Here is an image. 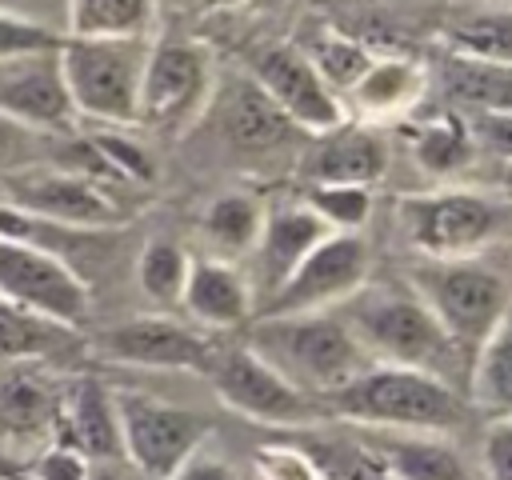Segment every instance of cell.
<instances>
[{"instance_id": "obj_26", "label": "cell", "mask_w": 512, "mask_h": 480, "mask_svg": "<svg viewBox=\"0 0 512 480\" xmlns=\"http://www.w3.org/2000/svg\"><path fill=\"white\" fill-rule=\"evenodd\" d=\"M468 384H472L476 408L492 412V420L512 416V308L476 348L468 364Z\"/></svg>"}, {"instance_id": "obj_42", "label": "cell", "mask_w": 512, "mask_h": 480, "mask_svg": "<svg viewBox=\"0 0 512 480\" xmlns=\"http://www.w3.org/2000/svg\"><path fill=\"white\" fill-rule=\"evenodd\" d=\"M172 480H236V472L224 464V460H216V456H204V452H196Z\"/></svg>"}, {"instance_id": "obj_18", "label": "cell", "mask_w": 512, "mask_h": 480, "mask_svg": "<svg viewBox=\"0 0 512 480\" xmlns=\"http://www.w3.org/2000/svg\"><path fill=\"white\" fill-rule=\"evenodd\" d=\"M304 156L308 184H364L372 188L388 172V144L364 120H344L320 136Z\"/></svg>"}, {"instance_id": "obj_21", "label": "cell", "mask_w": 512, "mask_h": 480, "mask_svg": "<svg viewBox=\"0 0 512 480\" xmlns=\"http://www.w3.org/2000/svg\"><path fill=\"white\" fill-rule=\"evenodd\" d=\"M180 308L200 328H224L228 332V328H244L252 320L256 296H252L248 276L232 260L200 256L188 268V284H184Z\"/></svg>"}, {"instance_id": "obj_41", "label": "cell", "mask_w": 512, "mask_h": 480, "mask_svg": "<svg viewBox=\"0 0 512 480\" xmlns=\"http://www.w3.org/2000/svg\"><path fill=\"white\" fill-rule=\"evenodd\" d=\"M480 456H484L488 480H512V416L488 420L484 440H480Z\"/></svg>"}, {"instance_id": "obj_2", "label": "cell", "mask_w": 512, "mask_h": 480, "mask_svg": "<svg viewBox=\"0 0 512 480\" xmlns=\"http://www.w3.org/2000/svg\"><path fill=\"white\" fill-rule=\"evenodd\" d=\"M244 328H248V348L312 400L336 392L360 368L372 364L356 344L352 328L328 312L248 320Z\"/></svg>"}, {"instance_id": "obj_35", "label": "cell", "mask_w": 512, "mask_h": 480, "mask_svg": "<svg viewBox=\"0 0 512 480\" xmlns=\"http://www.w3.org/2000/svg\"><path fill=\"white\" fill-rule=\"evenodd\" d=\"M308 452V448H304ZM316 472L324 480H392V472L364 448H348V444H320V452H308Z\"/></svg>"}, {"instance_id": "obj_20", "label": "cell", "mask_w": 512, "mask_h": 480, "mask_svg": "<svg viewBox=\"0 0 512 480\" xmlns=\"http://www.w3.org/2000/svg\"><path fill=\"white\" fill-rule=\"evenodd\" d=\"M60 444L76 448L84 460H116L124 456L116 392L96 376H76L64 388L60 412Z\"/></svg>"}, {"instance_id": "obj_6", "label": "cell", "mask_w": 512, "mask_h": 480, "mask_svg": "<svg viewBox=\"0 0 512 480\" xmlns=\"http://www.w3.org/2000/svg\"><path fill=\"white\" fill-rule=\"evenodd\" d=\"M148 48H152V36H132V40L64 36L60 68H64V84L76 116L112 124V128L136 124Z\"/></svg>"}, {"instance_id": "obj_22", "label": "cell", "mask_w": 512, "mask_h": 480, "mask_svg": "<svg viewBox=\"0 0 512 480\" xmlns=\"http://www.w3.org/2000/svg\"><path fill=\"white\" fill-rule=\"evenodd\" d=\"M80 348H84L80 328H68L0 296V360H36L56 368L64 352H80Z\"/></svg>"}, {"instance_id": "obj_38", "label": "cell", "mask_w": 512, "mask_h": 480, "mask_svg": "<svg viewBox=\"0 0 512 480\" xmlns=\"http://www.w3.org/2000/svg\"><path fill=\"white\" fill-rule=\"evenodd\" d=\"M464 124L476 140V152H488L512 164V108H472L464 112Z\"/></svg>"}, {"instance_id": "obj_47", "label": "cell", "mask_w": 512, "mask_h": 480, "mask_svg": "<svg viewBox=\"0 0 512 480\" xmlns=\"http://www.w3.org/2000/svg\"><path fill=\"white\" fill-rule=\"evenodd\" d=\"M320 480H324V476H320Z\"/></svg>"}, {"instance_id": "obj_31", "label": "cell", "mask_w": 512, "mask_h": 480, "mask_svg": "<svg viewBox=\"0 0 512 480\" xmlns=\"http://www.w3.org/2000/svg\"><path fill=\"white\" fill-rule=\"evenodd\" d=\"M188 268H192V256L176 240L152 236L136 256V284L156 308H180Z\"/></svg>"}, {"instance_id": "obj_4", "label": "cell", "mask_w": 512, "mask_h": 480, "mask_svg": "<svg viewBox=\"0 0 512 480\" xmlns=\"http://www.w3.org/2000/svg\"><path fill=\"white\" fill-rule=\"evenodd\" d=\"M408 288L432 308V316L444 324V332L452 336V344L468 364L484 344V336L512 308L508 276L480 256H460V260L420 256L408 268Z\"/></svg>"}, {"instance_id": "obj_23", "label": "cell", "mask_w": 512, "mask_h": 480, "mask_svg": "<svg viewBox=\"0 0 512 480\" xmlns=\"http://www.w3.org/2000/svg\"><path fill=\"white\" fill-rule=\"evenodd\" d=\"M428 72L420 60L408 56H376L372 68L352 84V104L360 116L384 120V116H404L424 100Z\"/></svg>"}, {"instance_id": "obj_14", "label": "cell", "mask_w": 512, "mask_h": 480, "mask_svg": "<svg viewBox=\"0 0 512 480\" xmlns=\"http://www.w3.org/2000/svg\"><path fill=\"white\" fill-rule=\"evenodd\" d=\"M252 80L304 136H320L348 120V108L324 84V76L312 68V60L300 52L296 40L260 44L252 52Z\"/></svg>"}, {"instance_id": "obj_37", "label": "cell", "mask_w": 512, "mask_h": 480, "mask_svg": "<svg viewBox=\"0 0 512 480\" xmlns=\"http://www.w3.org/2000/svg\"><path fill=\"white\" fill-rule=\"evenodd\" d=\"M60 44H64V32H52L40 20H28V16L0 8V60L32 56V52H56Z\"/></svg>"}, {"instance_id": "obj_17", "label": "cell", "mask_w": 512, "mask_h": 480, "mask_svg": "<svg viewBox=\"0 0 512 480\" xmlns=\"http://www.w3.org/2000/svg\"><path fill=\"white\" fill-rule=\"evenodd\" d=\"M332 236L328 224L304 204V200H280V204H268L264 208V224H260V240H256V304L264 296H272L288 272L324 240Z\"/></svg>"}, {"instance_id": "obj_28", "label": "cell", "mask_w": 512, "mask_h": 480, "mask_svg": "<svg viewBox=\"0 0 512 480\" xmlns=\"http://www.w3.org/2000/svg\"><path fill=\"white\" fill-rule=\"evenodd\" d=\"M444 36L452 44V56L512 68V4L464 12L448 24Z\"/></svg>"}, {"instance_id": "obj_45", "label": "cell", "mask_w": 512, "mask_h": 480, "mask_svg": "<svg viewBox=\"0 0 512 480\" xmlns=\"http://www.w3.org/2000/svg\"><path fill=\"white\" fill-rule=\"evenodd\" d=\"M4 480H32L24 468H4Z\"/></svg>"}, {"instance_id": "obj_10", "label": "cell", "mask_w": 512, "mask_h": 480, "mask_svg": "<svg viewBox=\"0 0 512 480\" xmlns=\"http://www.w3.org/2000/svg\"><path fill=\"white\" fill-rule=\"evenodd\" d=\"M0 204L36 220H52L64 228L108 232L128 220V208L96 180H84L56 164H32L16 172H0Z\"/></svg>"}, {"instance_id": "obj_29", "label": "cell", "mask_w": 512, "mask_h": 480, "mask_svg": "<svg viewBox=\"0 0 512 480\" xmlns=\"http://www.w3.org/2000/svg\"><path fill=\"white\" fill-rule=\"evenodd\" d=\"M412 156L428 176H452L476 156V140L464 116H432L408 132Z\"/></svg>"}, {"instance_id": "obj_1", "label": "cell", "mask_w": 512, "mask_h": 480, "mask_svg": "<svg viewBox=\"0 0 512 480\" xmlns=\"http://www.w3.org/2000/svg\"><path fill=\"white\" fill-rule=\"evenodd\" d=\"M316 404L336 420H352L384 432L444 436L464 428L468 420V400L452 380L416 372V368H396V364H368L348 384L320 396Z\"/></svg>"}, {"instance_id": "obj_3", "label": "cell", "mask_w": 512, "mask_h": 480, "mask_svg": "<svg viewBox=\"0 0 512 480\" xmlns=\"http://www.w3.org/2000/svg\"><path fill=\"white\" fill-rule=\"evenodd\" d=\"M348 300H352V316L344 324L352 328L356 344L372 364H396L452 380V368L464 356L412 288H376V292H356Z\"/></svg>"}, {"instance_id": "obj_44", "label": "cell", "mask_w": 512, "mask_h": 480, "mask_svg": "<svg viewBox=\"0 0 512 480\" xmlns=\"http://www.w3.org/2000/svg\"><path fill=\"white\" fill-rule=\"evenodd\" d=\"M240 4H248V0H200V8H208V12H220V8H240Z\"/></svg>"}, {"instance_id": "obj_36", "label": "cell", "mask_w": 512, "mask_h": 480, "mask_svg": "<svg viewBox=\"0 0 512 480\" xmlns=\"http://www.w3.org/2000/svg\"><path fill=\"white\" fill-rule=\"evenodd\" d=\"M96 144V152L112 164V172L124 180V184H152L156 180V160L148 156V148L124 132H96L88 136Z\"/></svg>"}, {"instance_id": "obj_16", "label": "cell", "mask_w": 512, "mask_h": 480, "mask_svg": "<svg viewBox=\"0 0 512 480\" xmlns=\"http://www.w3.org/2000/svg\"><path fill=\"white\" fill-rule=\"evenodd\" d=\"M0 112L24 128L68 136L76 132V108L64 84L60 48L56 52H32L0 60Z\"/></svg>"}, {"instance_id": "obj_27", "label": "cell", "mask_w": 512, "mask_h": 480, "mask_svg": "<svg viewBox=\"0 0 512 480\" xmlns=\"http://www.w3.org/2000/svg\"><path fill=\"white\" fill-rule=\"evenodd\" d=\"M156 8L160 0H68L64 36H104V40L152 36Z\"/></svg>"}, {"instance_id": "obj_30", "label": "cell", "mask_w": 512, "mask_h": 480, "mask_svg": "<svg viewBox=\"0 0 512 480\" xmlns=\"http://www.w3.org/2000/svg\"><path fill=\"white\" fill-rule=\"evenodd\" d=\"M444 96L460 104L464 112L472 108H512V68L504 64H480L464 56H448L440 72Z\"/></svg>"}, {"instance_id": "obj_32", "label": "cell", "mask_w": 512, "mask_h": 480, "mask_svg": "<svg viewBox=\"0 0 512 480\" xmlns=\"http://www.w3.org/2000/svg\"><path fill=\"white\" fill-rule=\"evenodd\" d=\"M300 52L312 60V68L324 76V84H328L332 92H352V84H356V80L372 68V60H376L360 40L340 36V32H332V28L304 36V40H300Z\"/></svg>"}, {"instance_id": "obj_7", "label": "cell", "mask_w": 512, "mask_h": 480, "mask_svg": "<svg viewBox=\"0 0 512 480\" xmlns=\"http://www.w3.org/2000/svg\"><path fill=\"white\" fill-rule=\"evenodd\" d=\"M124 460L140 468L148 480H172L212 436V416L168 404L160 396L136 388H112Z\"/></svg>"}, {"instance_id": "obj_46", "label": "cell", "mask_w": 512, "mask_h": 480, "mask_svg": "<svg viewBox=\"0 0 512 480\" xmlns=\"http://www.w3.org/2000/svg\"><path fill=\"white\" fill-rule=\"evenodd\" d=\"M504 184H508V188H512V164H508V172H504Z\"/></svg>"}, {"instance_id": "obj_8", "label": "cell", "mask_w": 512, "mask_h": 480, "mask_svg": "<svg viewBox=\"0 0 512 480\" xmlns=\"http://www.w3.org/2000/svg\"><path fill=\"white\" fill-rule=\"evenodd\" d=\"M64 388L68 380L52 364L0 360V460L8 468H24L60 444Z\"/></svg>"}, {"instance_id": "obj_43", "label": "cell", "mask_w": 512, "mask_h": 480, "mask_svg": "<svg viewBox=\"0 0 512 480\" xmlns=\"http://www.w3.org/2000/svg\"><path fill=\"white\" fill-rule=\"evenodd\" d=\"M88 480H148V476L132 468L124 456H116V460H88Z\"/></svg>"}, {"instance_id": "obj_25", "label": "cell", "mask_w": 512, "mask_h": 480, "mask_svg": "<svg viewBox=\"0 0 512 480\" xmlns=\"http://www.w3.org/2000/svg\"><path fill=\"white\" fill-rule=\"evenodd\" d=\"M264 224V204L252 192H224L200 216V236L216 260H240L256 248Z\"/></svg>"}, {"instance_id": "obj_33", "label": "cell", "mask_w": 512, "mask_h": 480, "mask_svg": "<svg viewBox=\"0 0 512 480\" xmlns=\"http://www.w3.org/2000/svg\"><path fill=\"white\" fill-rule=\"evenodd\" d=\"M300 200L328 224V232H360L376 208V196L364 184H308Z\"/></svg>"}, {"instance_id": "obj_11", "label": "cell", "mask_w": 512, "mask_h": 480, "mask_svg": "<svg viewBox=\"0 0 512 480\" xmlns=\"http://www.w3.org/2000/svg\"><path fill=\"white\" fill-rule=\"evenodd\" d=\"M368 268H372L368 240L360 232H332L288 272V280L272 296H264L256 304L252 320L328 312L332 304H340L364 288Z\"/></svg>"}, {"instance_id": "obj_40", "label": "cell", "mask_w": 512, "mask_h": 480, "mask_svg": "<svg viewBox=\"0 0 512 480\" xmlns=\"http://www.w3.org/2000/svg\"><path fill=\"white\" fill-rule=\"evenodd\" d=\"M24 472L32 480H88V460L68 444H52L32 464H24Z\"/></svg>"}, {"instance_id": "obj_24", "label": "cell", "mask_w": 512, "mask_h": 480, "mask_svg": "<svg viewBox=\"0 0 512 480\" xmlns=\"http://www.w3.org/2000/svg\"><path fill=\"white\" fill-rule=\"evenodd\" d=\"M368 452L392 472V480H468L460 452L428 432H384Z\"/></svg>"}, {"instance_id": "obj_5", "label": "cell", "mask_w": 512, "mask_h": 480, "mask_svg": "<svg viewBox=\"0 0 512 480\" xmlns=\"http://www.w3.org/2000/svg\"><path fill=\"white\" fill-rule=\"evenodd\" d=\"M396 216L408 232V244L432 260L484 256L512 236V204L472 188L400 196Z\"/></svg>"}, {"instance_id": "obj_19", "label": "cell", "mask_w": 512, "mask_h": 480, "mask_svg": "<svg viewBox=\"0 0 512 480\" xmlns=\"http://www.w3.org/2000/svg\"><path fill=\"white\" fill-rule=\"evenodd\" d=\"M212 100H216L220 136L236 152L260 156V152H272L296 136L292 120L260 92V84L252 76H232L220 92H212Z\"/></svg>"}, {"instance_id": "obj_9", "label": "cell", "mask_w": 512, "mask_h": 480, "mask_svg": "<svg viewBox=\"0 0 512 480\" xmlns=\"http://www.w3.org/2000/svg\"><path fill=\"white\" fill-rule=\"evenodd\" d=\"M216 92V68L212 52L200 40H152L144 80H140V104H136V124L160 128V132H180L188 120H196Z\"/></svg>"}, {"instance_id": "obj_12", "label": "cell", "mask_w": 512, "mask_h": 480, "mask_svg": "<svg viewBox=\"0 0 512 480\" xmlns=\"http://www.w3.org/2000/svg\"><path fill=\"white\" fill-rule=\"evenodd\" d=\"M224 400V408L260 420V424H304L320 416V404L288 384L272 364H264L248 344H216L212 364L204 372Z\"/></svg>"}, {"instance_id": "obj_39", "label": "cell", "mask_w": 512, "mask_h": 480, "mask_svg": "<svg viewBox=\"0 0 512 480\" xmlns=\"http://www.w3.org/2000/svg\"><path fill=\"white\" fill-rule=\"evenodd\" d=\"M256 468L264 480H320L312 456L296 444H264L256 452Z\"/></svg>"}, {"instance_id": "obj_13", "label": "cell", "mask_w": 512, "mask_h": 480, "mask_svg": "<svg viewBox=\"0 0 512 480\" xmlns=\"http://www.w3.org/2000/svg\"><path fill=\"white\" fill-rule=\"evenodd\" d=\"M0 296L68 328H80L92 308L88 280L72 264L8 236H0Z\"/></svg>"}, {"instance_id": "obj_15", "label": "cell", "mask_w": 512, "mask_h": 480, "mask_svg": "<svg viewBox=\"0 0 512 480\" xmlns=\"http://www.w3.org/2000/svg\"><path fill=\"white\" fill-rule=\"evenodd\" d=\"M92 348L112 364L132 368H172V372H208L216 340L200 328L172 316H132L92 336Z\"/></svg>"}, {"instance_id": "obj_34", "label": "cell", "mask_w": 512, "mask_h": 480, "mask_svg": "<svg viewBox=\"0 0 512 480\" xmlns=\"http://www.w3.org/2000/svg\"><path fill=\"white\" fill-rule=\"evenodd\" d=\"M60 136L24 128L16 120H8L0 112V172H16V168H32V164H52Z\"/></svg>"}]
</instances>
